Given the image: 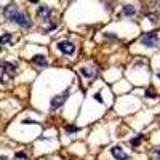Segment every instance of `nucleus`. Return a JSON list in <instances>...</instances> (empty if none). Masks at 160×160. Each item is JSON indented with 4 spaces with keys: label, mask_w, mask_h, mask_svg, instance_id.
Masks as SVG:
<instances>
[{
    "label": "nucleus",
    "mask_w": 160,
    "mask_h": 160,
    "mask_svg": "<svg viewBox=\"0 0 160 160\" xmlns=\"http://www.w3.org/2000/svg\"><path fill=\"white\" fill-rule=\"evenodd\" d=\"M3 15L10 19L11 23H16L18 26L21 27H31V19L24 11H21L15 3H10L3 8Z\"/></svg>",
    "instance_id": "f257e3e1"
},
{
    "label": "nucleus",
    "mask_w": 160,
    "mask_h": 160,
    "mask_svg": "<svg viewBox=\"0 0 160 160\" xmlns=\"http://www.w3.org/2000/svg\"><path fill=\"white\" fill-rule=\"evenodd\" d=\"M141 43H143L144 46H147V48H155V46L158 45V35H157V32H147V34H144L143 37H141Z\"/></svg>",
    "instance_id": "f03ea898"
},
{
    "label": "nucleus",
    "mask_w": 160,
    "mask_h": 160,
    "mask_svg": "<svg viewBox=\"0 0 160 160\" xmlns=\"http://www.w3.org/2000/svg\"><path fill=\"white\" fill-rule=\"evenodd\" d=\"M58 50L63 53V54H74L75 53V45L67 42V40H63L58 43Z\"/></svg>",
    "instance_id": "7ed1b4c3"
},
{
    "label": "nucleus",
    "mask_w": 160,
    "mask_h": 160,
    "mask_svg": "<svg viewBox=\"0 0 160 160\" xmlns=\"http://www.w3.org/2000/svg\"><path fill=\"white\" fill-rule=\"evenodd\" d=\"M67 96H69V90H66L64 93H61V95H58V96H54V98L51 99V109L54 110V109H58V107H61V106L64 104V101L67 99Z\"/></svg>",
    "instance_id": "20e7f679"
},
{
    "label": "nucleus",
    "mask_w": 160,
    "mask_h": 160,
    "mask_svg": "<svg viewBox=\"0 0 160 160\" xmlns=\"http://www.w3.org/2000/svg\"><path fill=\"white\" fill-rule=\"evenodd\" d=\"M110 154L114 155L115 160H128V158H130V155L125 154L123 149H122L120 146H114V147H112V149H110Z\"/></svg>",
    "instance_id": "39448f33"
},
{
    "label": "nucleus",
    "mask_w": 160,
    "mask_h": 160,
    "mask_svg": "<svg viewBox=\"0 0 160 160\" xmlns=\"http://www.w3.org/2000/svg\"><path fill=\"white\" fill-rule=\"evenodd\" d=\"M32 63L37 64V66H40V67H46V66H48V61H46V58L43 54H35L32 58Z\"/></svg>",
    "instance_id": "423d86ee"
},
{
    "label": "nucleus",
    "mask_w": 160,
    "mask_h": 160,
    "mask_svg": "<svg viewBox=\"0 0 160 160\" xmlns=\"http://www.w3.org/2000/svg\"><path fill=\"white\" fill-rule=\"evenodd\" d=\"M48 6L46 5H39V10H37V15H39L42 19H48Z\"/></svg>",
    "instance_id": "0eeeda50"
},
{
    "label": "nucleus",
    "mask_w": 160,
    "mask_h": 160,
    "mask_svg": "<svg viewBox=\"0 0 160 160\" xmlns=\"http://www.w3.org/2000/svg\"><path fill=\"white\" fill-rule=\"evenodd\" d=\"M0 67H2L3 71H6V72H10V74H13L15 71H16V67H18V66L16 64H11V63H0Z\"/></svg>",
    "instance_id": "6e6552de"
},
{
    "label": "nucleus",
    "mask_w": 160,
    "mask_h": 160,
    "mask_svg": "<svg viewBox=\"0 0 160 160\" xmlns=\"http://www.w3.org/2000/svg\"><path fill=\"white\" fill-rule=\"evenodd\" d=\"M11 39H13L11 34H3L2 37H0V43H2V45H8V43L11 42Z\"/></svg>",
    "instance_id": "1a4fd4ad"
},
{
    "label": "nucleus",
    "mask_w": 160,
    "mask_h": 160,
    "mask_svg": "<svg viewBox=\"0 0 160 160\" xmlns=\"http://www.w3.org/2000/svg\"><path fill=\"white\" fill-rule=\"evenodd\" d=\"M135 13H136V10H135V8L131 6V5L123 6V15H125V16H133Z\"/></svg>",
    "instance_id": "9d476101"
},
{
    "label": "nucleus",
    "mask_w": 160,
    "mask_h": 160,
    "mask_svg": "<svg viewBox=\"0 0 160 160\" xmlns=\"http://www.w3.org/2000/svg\"><path fill=\"white\" fill-rule=\"evenodd\" d=\"M80 74L82 75H85V77H95V71H90V69H87V67H83V69H80Z\"/></svg>",
    "instance_id": "9b49d317"
},
{
    "label": "nucleus",
    "mask_w": 160,
    "mask_h": 160,
    "mask_svg": "<svg viewBox=\"0 0 160 160\" xmlns=\"http://www.w3.org/2000/svg\"><path fill=\"white\" fill-rule=\"evenodd\" d=\"M66 131H67V133H77L79 131V128L77 127H72V125H66V128H64Z\"/></svg>",
    "instance_id": "f8f14e48"
},
{
    "label": "nucleus",
    "mask_w": 160,
    "mask_h": 160,
    "mask_svg": "<svg viewBox=\"0 0 160 160\" xmlns=\"http://www.w3.org/2000/svg\"><path fill=\"white\" fill-rule=\"evenodd\" d=\"M141 139H143V136H138V138H135V139H131V146H139Z\"/></svg>",
    "instance_id": "ddd939ff"
},
{
    "label": "nucleus",
    "mask_w": 160,
    "mask_h": 160,
    "mask_svg": "<svg viewBox=\"0 0 160 160\" xmlns=\"http://www.w3.org/2000/svg\"><path fill=\"white\" fill-rule=\"evenodd\" d=\"M146 96H147V98H150V99H154V98H157V95H155L154 91H150V90H147V91H146Z\"/></svg>",
    "instance_id": "4468645a"
},
{
    "label": "nucleus",
    "mask_w": 160,
    "mask_h": 160,
    "mask_svg": "<svg viewBox=\"0 0 160 160\" xmlns=\"http://www.w3.org/2000/svg\"><path fill=\"white\" fill-rule=\"evenodd\" d=\"M152 154H154V155H157V157L160 158V150H157V149H155V150H152Z\"/></svg>",
    "instance_id": "2eb2a0df"
},
{
    "label": "nucleus",
    "mask_w": 160,
    "mask_h": 160,
    "mask_svg": "<svg viewBox=\"0 0 160 160\" xmlns=\"http://www.w3.org/2000/svg\"><path fill=\"white\" fill-rule=\"evenodd\" d=\"M0 160H8L6 157H0Z\"/></svg>",
    "instance_id": "dca6fc26"
},
{
    "label": "nucleus",
    "mask_w": 160,
    "mask_h": 160,
    "mask_svg": "<svg viewBox=\"0 0 160 160\" xmlns=\"http://www.w3.org/2000/svg\"><path fill=\"white\" fill-rule=\"evenodd\" d=\"M157 77H158V79H160V74H157Z\"/></svg>",
    "instance_id": "f3484780"
}]
</instances>
